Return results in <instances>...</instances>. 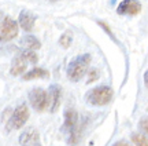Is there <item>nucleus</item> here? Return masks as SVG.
<instances>
[{"label": "nucleus", "instance_id": "ddd939ff", "mask_svg": "<svg viewBox=\"0 0 148 146\" xmlns=\"http://www.w3.org/2000/svg\"><path fill=\"white\" fill-rule=\"evenodd\" d=\"M21 46H23L26 50H33V51L41 48L40 40H38L37 37H34V36H30V35L23 36V37L21 39Z\"/></svg>", "mask_w": 148, "mask_h": 146}, {"label": "nucleus", "instance_id": "a211bd4d", "mask_svg": "<svg viewBox=\"0 0 148 146\" xmlns=\"http://www.w3.org/2000/svg\"><path fill=\"white\" fill-rule=\"evenodd\" d=\"M140 127L148 134V116L147 117H143V119L140 120Z\"/></svg>", "mask_w": 148, "mask_h": 146}, {"label": "nucleus", "instance_id": "6ab92c4d", "mask_svg": "<svg viewBox=\"0 0 148 146\" xmlns=\"http://www.w3.org/2000/svg\"><path fill=\"white\" fill-rule=\"evenodd\" d=\"M112 146H130L127 142H125V141H119V142H115Z\"/></svg>", "mask_w": 148, "mask_h": 146}, {"label": "nucleus", "instance_id": "7ed1b4c3", "mask_svg": "<svg viewBox=\"0 0 148 146\" xmlns=\"http://www.w3.org/2000/svg\"><path fill=\"white\" fill-rule=\"evenodd\" d=\"M27 119H29V108H27L26 103H21L18 105L14 112L11 114L10 120L7 123V130L12 131V130H19L23 125L26 124Z\"/></svg>", "mask_w": 148, "mask_h": 146}, {"label": "nucleus", "instance_id": "0eeeda50", "mask_svg": "<svg viewBox=\"0 0 148 146\" xmlns=\"http://www.w3.org/2000/svg\"><path fill=\"white\" fill-rule=\"evenodd\" d=\"M60 99H62V88L58 84H52L48 88V112L55 113L60 106Z\"/></svg>", "mask_w": 148, "mask_h": 146}, {"label": "nucleus", "instance_id": "1a4fd4ad", "mask_svg": "<svg viewBox=\"0 0 148 146\" xmlns=\"http://www.w3.org/2000/svg\"><path fill=\"white\" fill-rule=\"evenodd\" d=\"M27 64H29V61L22 54H18L16 57H14V60L11 62L10 73L12 76H21V75L23 76V72L26 71Z\"/></svg>", "mask_w": 148, "mask_h": 146}, {"label": "nucleus", "instance_id": "f03ea898", "mask_svg": "<svg viewBox=\"0 0 148 146\" xmlns=\"http://www.w3.org/2000/svg\"><path fill=\"white\" fill-rule=\"evenodd\" d=\"M90 64V55L82 54L73 60L67 66V77L71 81H78L84 77L85 73H88V66Z\"/></svg>", "mask_w": 148, "mask_h": 146}, {"label": "nucleus", "instance_id": "9d476101", "mask_svg": "<svg viewBox=\"0 0 148 146\" xmlns=\"http://www.w3.org/2000/svg\"><path fill=\"white\" fill-rule=\"evenodd\" d=\"M34 22H36V17L33 12L27 10H22L19 14V26L25 30V32H30L34 28Z\"/></svg>", "mask_w": 148, "mask_h": 146}, {"label": "nucleus", "instance_id": "412c9836", "mask_svg": "<svg viewBox=\"0 0 148 146\" xmlns=\"http://www.w3.org/2000/svg\"><path fill=\"white\" fill-rule=\"evenodd\" d=\"M47 1H49V3H55V1H59V0H47Z\"/></svg>", "mask_w": 148, "mask_h": 146}, {"label": "nucleus", "instance_id": "aec40b11", "mask_svg": "<svg viewBox=\"0 0 148 146\" xmlns=\"http://www.w3.org/2000/svg\"><path fill=\"white\" fill-rule=\"evenodd\" d=\"M144 84H145V87L148 88V71L144 73Z\"/></svg>", "mask_w": 148, "mask_h": 146}, {"label": "nucleus", "instance_id": "9b49d317", "mask_svg": "<svg viewBox=\"0 0 148 146\" xmlns=\"http://www.w3.org/2000/svg\"><path fill=\"white\" fill-rule=\"evenodd\" d=\"M38 141V132L34 128H27L19 136V143L22 146H34Z\"/></svg>", "mask_w": 148, "mask_h": 146}, {"label": "nucleus", "instance_id": "20e7f679", "mask_svg": "<svg viewBox=\"0 0 148 146\" xmlns=\"http://www.w3.org/2000/svg\"><path fill=\"white\" fill-rule=\"evenodd\" d=\"M64 127L63 130L69 134V142L74 145L77 142V136H78V113L74 109H67L64 113Z\"/></svg>", "mask_w": 148, "mask_h": 146}, {"label": "nucleus", "instance_id": "f8f14e48", "mask_svg": "<svg viewBox=\"0 0 148 146\" xmlns=\"http://www.w3.org/2000/svg\"><path fill=\"white\" fill-rule=\"evenodd\" d=\"M49 77V72L47 69H42V68H34L32 71L26 72L25 75L22 76L23 80H34V79H48Z\"/></svg>", "mask_w": 148, "mask_h": 146}, {"label": "nucleus", "instance_id": "f257e3e1", "mask_svg": "<svg viewBox=\"0 0 148 146\" xmlns=\"http://www.w3.org/2000/svg\"><path fill=\"white\" fill-rule=\"evenodd\" d=\"M112 99V90L108 86L95 87L86 92L85 101L92 106H104L108 105Z\"/></svg>", "mask_w": 148, "mask_h": 146}, {"label": "nucleus", "instance_id": "dca6fc26", "mask_svg": "<svg viewBox=\"0 0 148 146\" xmlns=\"http://www.w3.org/2000/svg\"><path fill=\"white\" fill-rule=\"evenodd\" d=\"M21 54L23 55L29 62H32V64H37V61H38V55H37L36 51H33V50H23Z\"/></svg>", "mask_w": 148, "mask_h": 146}, {"label": "nucleus", "instance_id": "f3484780", "mask_svg": "<svg viewBox=\"0 0 148 146\" xmlns=\"http://www.w3.org/2000/svg\"><path fill=\"white\" fill-rule=\"evenodd\" d=\"M99 79V72H97V69H89L88 71V73H86V83H93V81H96Z\"/></svg>", "mask_w": 148, "mask_h": 146}, {"label": "nucleus", "instance_id": "4468645a", "mask_svg": "<svg viewBox=\"0 0 148 146\" xmlns=\"http://www.w3.org/2000/svg\"><path fill=\"white\" fill-rule=\"evenodd\" d=\"M132 141L134 146H148V136H145L144 134H140V132L132 134Z\"/></svg>", "mask_w": 148, "mask_h": 146}, {"label": "nucleus", "instance_id": "39448f33", "mask_svg": "<svg viewBox=\"0 0 148 146\" xmlns=\"http://www.w3.org/2000/svg\"><path fill=\"white\" fill-rule=\"evenodd\" d=\"M29 102L36 112L41 113L48 108V92L44 91L42 88H38V87L33 88L29 92Z\"/></svg>", "mask_w": 148, "mask_h": 146}, {"label": "nucleus", "instance_id": "4be33fe9", "mask_svg": "<svg viewBox=\"0 0 148 146\" xmlns=\"http://www.w3.org/2000/svg\"><path fill=\"white\" fill-rule=\"evenodd\" d=\"M34 146H41V145H38V143H37V145H34Z\"/></svg>", "mask_w": 148, "mask_h": 146}, {"label": "nucleus", "instance_id": "6e6552de", "mask_svg": "<svg viewBox=\"0 0 148 146\" xmlns=\"http://www.w3.org/2000/svg\"><path fill=\"white\" fill-rule=\"evenodd\" d=\"M141 11V4L138 0H122L116 7V14L119 15H137Z\"/></svg>", "mask_w": 148, "mask_h": 146}, {"label": "nucleus", "instance_id": "2eb2a0df", "mask_svg": "<svg viewBox=\"0 0 148 146\" xmlns=\"http://www.w3.org/2000/svg\"><path fill=\"white\" fill-rule=\"evenodd\" d=\"M71 42H73V35H71V32H64L63 35L60 36V39H59V44H60L63 48H69Z\"/></svg>", "mask_w": 148, "mask_h": 146}, {"label": "nucleus", "instance_id": "423d86ee", "mask_svg": "<svg viewBox=\"0 0 148 146\" xmlns=\"http://www.w3.org/2000/svg\"><path fill=\"white\" fill-rule=\"evenodd\" d=\"M18 32H19V25L11 17H4L1 19V40L3 42L15 39L18 36Z\"/></svg>", "mask_w": 148, "mask_h": 146}]
</instances>
